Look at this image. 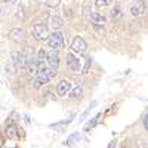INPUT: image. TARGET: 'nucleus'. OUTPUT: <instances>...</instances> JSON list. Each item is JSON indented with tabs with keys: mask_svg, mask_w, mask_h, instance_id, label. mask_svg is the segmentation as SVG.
Instances as JSON below:
<instances>
[{
	"mask_svg": "<svg viewBox=\"0 0 148 148\" xmlns=\"http://www.w3.org/2000/svg\"><path fill=\"white\" fill-rule=\"evenodd\" d=\"M135 145H136V148H147V141L144 138H136Z\"/></svg>",
	"mask_w": 148,
	"mask_h": 148,
	"instance_id": "5701e85b",
	"label": "nucleus"
},
{
	"mask_svg": "<svg viewBox=\"0 0 148 148\" xmlns=\"http://www.w3.org/2000/svg\"><path fill=\"white\" fill-rule=\"evenodd\" d=\"M47 25L46 24H36V25L33 27V37L36 40H45L47 39Z\"/></svg>",
	"mask_w": 148,
	"mask_h": 148,
	"instance_id": "39448f33",
	"label": "nucleus"
},
{
	"mask_svg": "<svg viewBox=\"0 0 148 148\" xmlns=\"http://www.w3.org/2000/svg\"><path fill=\"white\" fill-rule=\"evenodd\" d=\"M73 117H74V114H71V116H70L68 119H65V120H61V121L52 123V125H51V129H61V130H62V127H64V126H68L70 123H71Z\"/></svg>",
	"mask_w": 148,
	"mask_h": 148,
	"instance_id": "dca6fc26",
	"label": "nucleus"
},
{
	"mask_svg": "<svg viewBox=\"0 0 148 148\" xmlns=\"http://www.w3.org/2000/svg\"><path fill=\"white\" fill-rule=\"evenodd\" d=\"M61 0H46V6L47 8H56L59 5Z\"/></svg>",
	"mask_w": 148,
	"mask_h": 148,
	"instance_id": "b1692460",
	"label": "nucleus"
},
{
	"mask_svg": "<svg viewBox=\"0 0 148 148\" xmlns=\"http://www.w3.org/2000/svg\"><path fill=\"white\" fill-rule=\"evenodd\" d=\"M142 126H144L145 130L148 129V117H147V113H144V116H142Z\"/></svg>",
	"mask_w": 148,
	"mask_h": 148,
	"instance_id": "393cba45",
	"label": "nucleus"
},
{
	"mask_svg": "<svg viewBox=\"0 0 148 148\" xmlns=\"http://www.w3.org/2000/svg\"><path fill=\"white\" fill-rule=\"evenodd\" d=\"M86 47H88V43H86V40L83 39V37L77 36V37H74V40L71 43V49L76 53H82L86 51Z\"/></svg>",
	"mask_w": 148,
	"mask_h": 148,
	"instance_id": "0eeeda50",
	"label": "nucleus"
},
{
	"mask_svg": "<svg viewBox=\"0 0 148 148\" xmlns=\"http://www.w3.org/2000/svg\"><path fill=\"white\" fill-rule=\"evenodd\" d=\"M65 14H67V16H71V14H73V12H71V9L65 8Z\"/></svg>",
	"mask_w": 148,
	"mask_h": 148,
	"instance_id": "cd10ccee",
	"label": "nucleus"
},
{
	"mask_svg": "<svg viewBox=\"0 0 148 148\" xmlns=\"http://www.w3.org/2000/svg\"><path fill=\"white\" fill-rule=\"evenodd\" d=\"M25 70H27L28 79H33V80H34L36 76H37V70H39V62H37V58H36L34 55H28Z\"/></svg>",
	"mask_w": 148,
	"mask_h": 148,
	"instance_id": "7ed1b4c3",
	"label": "nucleus"
},
{
	"mask_svg": "<svg viewBox=\"0 0 148 148\" xmlns=\"http://www.w3.org/2000/svg\"><path fill=\"white\" fill-rule=\"evenodd\" d=\"M9 37L14 42H16V43H24L27 40V33H25V30H22V28H14V30H10Z\"/></svg>",
	"mask_w": 148,
	"mask_h": 148,
	"instance_id": "6e6552de",
	"label": "nucleus"
},
{
	"mask_svg": "<svg viewBox=\"0 0 148 148\" xmlns=\"http://www.w3.org/2000/svg\"><path fill=\"white\" fill-rule=\"evenodd\" d=\"M10 58H12V64H14V67H15L16 70H24V68H25V65H27V58H28L27 53L15 51V52H12Z\"/></svg>",
	"mask_w": 148,
	"mask_h": 148,
	"instance_id": "f03ea898",
	"label": "nucleus"
},
{
	"mask_svg": "<svg viewBox=\"0 0 148 148\" xmlns=\"http://www.w3.org/2000/svg\"><path fill=\"white\" fill-rule=\"evenodd\" d=\"M71 89H73V84H71V82H68V80H61V82L56 84V92H58L59 96L67 95Z\"/></svg>",
	"mask_w": 148,
	"mask_h": 148,
	"instance_id": "1a4fd4ad",
	"label": "nucleus"
},
{
	"mask_svg": "<svg viewBox=\"0 0 148 148\" xmlns=\"http://www.w3.org/2000/svg\"><path fill=\"white\" fill-rule=\"evenodd\" d=\"M96 104H98L96 101H93V102H90V104H89V107L86 108V110H84V113L80 116V121H83V120L86 119V116H88V114L90 113V110H92V108H95V107H96Z\"/></svg>",
	"mask_w": 148,
	"mask_h": 148,
	"instance_id": "aec40b11",
	"label": "nucleus"
},
{
	"mask_svg": "<svg viewBox=\"0 0 148 148\" xmlns=\"http://www.w3.org/2000/svg\"><path fill=\"white\" fill-rule=\"evenodd\" d=\"M116 144H117L116 141H111V142H110V145H108V148H116Z\"/></svg>",
	"mask_w": 148,
	"mask_h": 148,
	"instance_id": "bb28decb",
	"label": "nucleus"
},
{
	"mask_svg": "<svg viewBox=\"0 0 148 148\" xmlns=\"http://www.w3.org/2000/svg\"><path fill=\"white\" fill-rule=\"evenodd\" d=\"M68 93H70V98H73V99H80V98L83 96V90H82L80 86H76V88H73Z\"/></svg>",
	"mask_w": 148,
	"mask_h": 148,
	"instance_id": "a211bd4d",
	"label": "nucleus"
},
{
	"mask_svg": "<svg viewBox=\"0 0 148 148\" xmlns=\"http://www.w3.org/2000/svg\"><path fill=\"white\" fill-rule=\"evenodd\" d=\"M36 58H37V62H46V51L45 49H39Z\"/></svg>",
	"mask_w": 148,
	"mask_h": 148,
	"instance_id": "412c9836",
	"label": "nucleus"
},
{
	"mask_svg": "<svg viewBox=\"0 0 148 148\" xmlns=\"http://www.w3.org/2000/svg\"><path fill=\"white\" fill-rule=\"evenodd\" d=\"M89 19H90L92 24H101V25H104L108 18H107L105 15L99 14V12H92V14L89 15Z\"/></svg>",
	"mask_w": 148,
	"mask_h": 148,
	"instance_id": "9b49d317",
	"label": "nucleus"
},
{
	"mask_svg": "<svg viewBox=\"0 0 148 148\" xmlns=\"http://www.w3.org/2000/svg\"><path fill=\"white\" fill-rule=\"evenodd\" d=\"M18 18H24V9H22V6L18 8Z\"/></svg>",
	"mask_w": 148,
	"mask_h": 148,
	"instance_id": "a878e982",
	"label": "nucleus"
},
{
	"mask_svg": "<svg viewBox=\"0 0 148 148\" xmlns=\"http://www.w3.org/2000/svg\"><path fill=\"white\" fill-rule=\"evenodd\" d=\"M82 141V133H79V132H74V133H71V135H68V138L65 139V145L67 147H74L77 142H80Z\"/></svg>",
	"mask_w": 148,
	"mask_h": 148,
	"instance_id": "f8f14e48",
	"label": "nucleus"
},
{
	"mask_svg": "<svg viewBox=\"0 0 148 148\" xmlns=\"http://www.w3.org/2000/svg\"><path fill=\"white\" fill-rule=\"evenodd\" d=\"M62 24H64L62 19H61L58 15H53L52 19H51V28H52L53 31H59V28L62 27Z\"/></svg>",
	"mask_w": 148,
	"mask_h": 148,
	"instance_id": "f3484780",
	"label": "nucleus"
},
{
	"mask_svg": "<svg viewBox=\"0 0 148 148\" xmlns=\"http://www.w3.org/2000/svg\"><path fill=\"white\" fill-rule=\"evenodd\" d=\"M90 65H92V58H90V56H86V59H84V64H83V67L80 68L83 76H86V74H89V71H90Z\"/></svg>",
	"mask_w": 148,
	"mask_h": 148,
	"instance_id": "6ab92c4d",
	"label": "nucleus"
},
{
	"mask_svg": "<svg viewBox=\"0 0 148 148\" xmlns=\"http://www.w3.org/2000/svg\"><path fill=\"white\" fill-rule=\"evenodd\" d=\"M145 9H147L145 0H133V3L130 5V14L135 18H139L145 14Z\"/></svg>",
	"mask_w": 148,
	"mask_h": 148,
	"instance_id": "20e7f679",
	"label": "nucleus"
},
{
	"mask_svg": "<svg viewBox=\"0 0 148 148\" xmlns=\"http://www.w3.org/2000/svg\"><path fill=\"white\" fill-rule=\"evenodd\" d=\"M47 45L51 49H53V51H61V49L64 47L65 42H64V34L61 31H53L47 36Z\"/></svg>",
	"mask_w": 148,
	"mask_h": 148,
	"instance_id": "f257e3e1",
	"label": "nucleus"
},
{
	"mask_svg": "<svg viewBox=\"0 0 148 148\" xmlns=\"http://www.w3.org/2000/svg\"><path fill=\"white\" fill-rule=\"evenodd\" d=\"M110 3H111V0H96L95 2L96 8H107L110 6Z\"/></svg>",
	"mask_w": 148,
	"mask_h": 148,
	"instance_id": "4be33fe9",
	"label": "nucleus"
},
{
	"mask_svg": "<svg viewBox=\"0 0 148 148\" xmlns=\"http://www.w3.org/2000/svg\"><path fill=\"white\" fill-rule=\"evenodd\" d=\"M6 136L9 139H16L19 136V129L14 125V123H12V125H8V127H6Z\"/></svg>",
	"mask_w": 148,
	"mask_h": 148,
	"instance_id": "ddd939ff",
	"label": "nucleus"
},
{
	"mask_svg": "<svg viewBox=\"0 0 148 148\" xmlns=\"http://www.w3.org/2000/svg\"><path fill=\"white\" fill-rule=\"evenodd\" d=\"M67 67L73 71H79L82 67H80V61L74 56L73 53H68L67 55Z\"/></svg>",
	"mask_w": 148,
	"mask_h": 148,
	"instance_id": "9d476101",
	"label": "nucleus"
},
{
	"mask_svg": "<svg viewBox=\"0 0 148 148\" xmlns=\"http://www.w3.org/2000/svg\"><path fill=\"white\" fill-rule=\"evenodd\" d=\"M0 12H2V10H0Z\"/></svg>",
	"mask_w": 148,
	"mask_h": 148,
	"instance_id": "2f4dec72",
	"label": "nucleus"
},
{
	"mask_svg": "<svg viewBox=\"0 0 148 148\" xmlns=\"http://www.w3.org/2000/svg\"><path fill=\"white\" fill-rule=\"evenodd\" d=\"M46 64L53 71H58V68H59V56H58L56 51H47L46 52Z\"/></svg>",
	"mask_w": 148,
	"mask_h": 148,
	"instance_id": "423d86ee",
	"label": "nucleus"
},
{
	"mask_svg": "<svg viewBox=\"0 0 148 148\" xmlns=\"http://www.w3.org/2000/svg\"><path fill=\"white\" fill-rule=\"evenodd\" d=\"M120 148H127V147H126V145H121V147H120Z\"/></svg>",
	"mask_w": 148,
	"mask_h": 148,
	"instance_id": "7c9ffc66",
	"label": "nucleus"
},
{
	"mask_svg": "<svg viewBox=\"0 0 148 148\" xmlns=\"http://www.w3.org/2000/svg\"><path fill=\"white\" fill-rule=\"evenodd\" d=\"M24 120H25V123H31V121H30V117H28V116H24Z\"/></svg>",
	"mask_w": 148,
	"mask_h": 148,
	"instance_id": "c85d7f7f",
	"label": "nucleus"
},
{
	"mask_svg": "<svg viewBox=\"0 0 148 148\" xmlns=\"http://www.w3.org/2000/svg\"><path fill=\"white\" fill-rule=\"evenodd\" d=\"M110 18L111 19H114V21H119L123 18V10H121V6L120 5H116L113 9H111L110 12Z\"/></svg>",
	"mask_w": 148,
	"mask_h": 148,
	"instance_id": "4468645a",
	"label": "nucleus"
},
{
	"mask_svg": "<svg viewBox=\"0 0 148 148\" xmlns=\"http://www.w3.org/2000/svg\"><path fill=\"white\" fill-rule=\"evenodd\" d=\"M2 145H3V138L0 136V147H2Z\"/></svg>",
	"mask_w": 148,
	"mask_h": 148,
	"instance_id": "c756f323",
	"label": "nucleus"
},
{
	"mask_svg": "<svg viewBox=\"0 0 148 148\" xmlns=\"http://www.w3.org/2000/svg\"><path fill=\"white\" fill-rule=\"evenodd\" d=\"M102 117V113H98V114H95L88 123L84 125V130H90V129H93L96 125H98V121H99V119Z\"/></svg>",
	"mask_w": 148,
	"mask_h": 148,
	"instance_id": "2eb2a0df",
	"label": "nucleus"
}]
</instances>
